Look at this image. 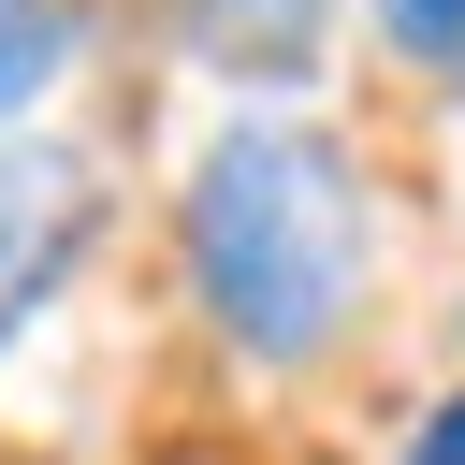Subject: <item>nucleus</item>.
I'll return each mask as SVG.
<instances>
[{"label":"nucleus","instance_id":"20e7f679","mask_svg":"<svg viewBox=\"0 0 465 465\" xmlns=\"http://www.w3.org/2000/svg\"><path fill=\"white\" fill-rule=\"evenodd\" d=\"M73 73H87V0H0V131H44Z\"/></svg>","mask_w":465,"mask_h":465},{"label":"nucleus","instance_id":"f257e3e1","mask_svg":"<svg viewBox=\"0 0 465 465\" xmlns=\"http://www.w3.org/2000/svg\"><path fill=\"white\" fill-rule=\"evenodd\" d=\"M174 276L218 349L320 363L378 291V174L349 160V131L291 102H232L174 189Z\"/></svg>","mask_w":465,"mask_h":465},{"label":"nucleus","instance_id":"f03ea898","mask_svg":"<svg viewBox=\"0 0 465 465\" xmlns=\"http://www.w3.org/2000/svg\"><path fill=\"white\" fill-rule=\"evenodd\" d=\"M87 218H102V174L58 131H0V349L58 305V276L87 262Z\"/></svg>","mask_w":465,"mask_h":465},{"label":"nucleus","instance_id":"423d86ee","mask_svg":"<svg viewBox=\"0 0 465 465\" xmlns=\"http://www.w3.org/2000/svg\"><path fill=\"white\" fill-rule=\"evenodd\" d=\"M407 465H465V392H436V407H421V436H407Z\"/></svg>","mask_w":465,"mask_h":465},{"label":"nucleus","instance_id":"39448f33","mask_svg":"<svg viewBox=\"0 0 465 465\" xmlns=\"http://www.w3.org/2000/svg\"><path fill=\"white\" fill-rule=\"evenodd\" d=\"M378 15V44L407 58V73H436L450 102H465V0H363Z\"/></svg>","mask_w":465,"mask_h":465},{"label":"nucleus","instance_id":"7ed1b4c3","mask_svg":"<svg viewBox=\"0 0 465 465\" xmlns=\"http://www.w3.org/2000/svg\"><path fill=\"white\" fill-rule=\"evenodd\" d=\"M160 15H174V44H189L203 73H232V87H262V102H276V87H305V73H320V44H334V15H349V0H160Z\"/></svg>","mask_w":465,"mask_h":465}]
</instances>
